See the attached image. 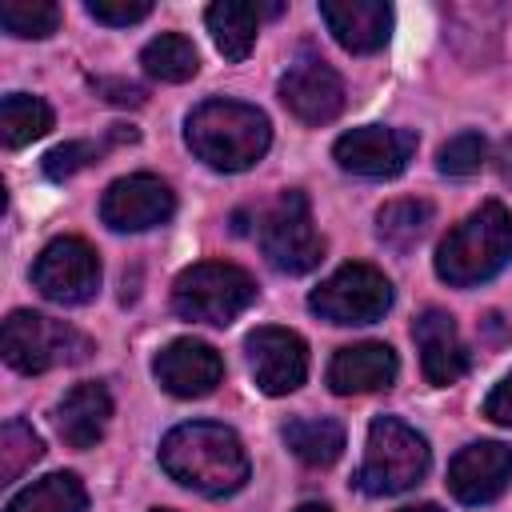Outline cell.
I'll use <instances>...</instances> for the list:
<instances>
[{"label": "cell", "instance_id": "cell-32", "mask_svg": "<svg viewBox=\"0 0 512 512\" xmlns=\"http://www.w3.org/2000/svg\"><path fill=\"white\" fill-rule=\"evenodd\" d=\"M96 92H104V100L112 104H124V108H140L144 104V88L128 84V80H92Z\"/></svg>", "mask_w": 512, "mask_h": 512}, {"label": "cell", "instance_id": "cell-17", "mask_svg": "<svg viewBox=\"0 0 512 512\" xmlns=\"http://www.w3.org/2000/svg\"><path fill=\"white\" fill-rule=\"evenodd\" d=\"M320 20L344 52H380L392 36V8L384 0H320Z\"/></svg>", "mask_w": 512, "mask_h": 512}, {"label": "cell", "instance_id": "cell-4", "mask_svg": "<svg viewBox=\"0 0 512 512\" xmlns=\"http://www.w3.org/2000/svg\"><path fill=\"white\" fill-rule=\"evenodd\" d=\"M428 464H432L428 440L412 424H404L396 416H380L368 428L356 484L368 496H400L428 476Z\"/></svg>", "mask_w": 512, "mask_h": 512}, {"label": "cell", "instance_id": "cell-25", "mask_svg": "<svg viewBox=\"0 0 512 512\" xmlns=\"http://www.w3.org/2000/svg\"><path fill=\"white\" fill-rule=\"evenodd\" d=\"M432 224V204L428 200H388L380 212H376V236L392 248V252H408L412 244L424 240Z\"/></svg>", "mask_w": 512, "mask_h": 512}, {"label": "cell", "instance_id": "cell-11", "mask_svg": "<svg viewBox=\"0 0 512 512\" xmlns=\"http://www.w3.org/2000/svg\"><path fill=\"white\" fill-rule=\"evenodd\" d=\"M416 156V132L408 128H384V124H364L344 132L332 144V160L364 180H392L408 168V160Z\"/></svg>", "mask_w": 512, "mask_h": 512}, {"label": "cell", "instance_id": "cell-34", "mask_svg": "<svg viewBox=\"0 0 512 512\" xmlns=\"http://www.w3.org/2000/svg\"><path fill=\"white\" fill-rule=\"evenodd\" d=\"M400 512H444V508H436V504H412V508H400Z\"/></svg>", "mask_w": 512, "mask_h": 512}, {"label": "cell", "instance_id": "cell-33", "mask_svg": "<svg viewBox=\"0 0 512 512\" xmlns=\"http://www.w3.org/2000/svg\"><path fill=\"white\" fill-rule=\"evenodd\" d=\"M496 172H500L504 184H512V136H504L496 144Z\"/></svg>", "mask_w": 512, "mask_h": 512}, {"label": "cell", "instance_id": "cell-18", "mask_svg": "<svg viewBox=\"0 0 512 512\" xmlns=\"http://www.w3.org/2000/svg\"><path fill=\"white\" fill-rule=\"evenodd\" d=\"M400 376V360L384 340H360L344 344L332 364H328V388L336 396H360V392H380L392 388Z\"/></svg>", "mask_w": 512, "mask_h": 512}, {"label": "cell", "instance_id": "cell-22", "mask_svg": "<svg viewBox=\"0 0 512 512\" xmlns=\"http://www.w3.org/2000/svg\"><path fill=\"white\" fill-rule=\"evenodd\" d=\"M84 508H88V492L76 472H48L4 504V512H84Z\"/></svg>", "mask_w": 512, "mask_h": 512}, {"label": "cell", "instance_id": "cell-2", "mask_svg": "<svg viewBox=\"0 0 512 512\" xmlns=\"http://www.w3.org/2000/svg\"><path fill=\"white\" fill-rule=\"evenodd\" d=\"M184 144L200 164L216 172H248L252 164L264 160L272 144V124L256 104L212 96L188 112Z\"/></svg>", "mask_w": 512, "mask_h": 512}, {"label": "cell", "instance_id": "cell-24", "mask_svg": "<svg viewBox=\"0 0 512 512\" xmlns=\"http://www.w3.org/2000/svg\"><path fill=\"white\" fill-rule=\"evenodd\" d=\"M48 128H52V108L40 96L8 92L0 100V140H4V148H24V144L48 136Z\"/></svg>", "mask_w": 512, "mask_h": 512}, {"label": "cell", "instance_id": "cell-21", "mask_svg": "<svg viewBox=\"0 0 512 512\" xmlns=\"http://www.w3.org/2000/svg\"><path fill=\"white\" fill-rule=\"evenodd\" d=\"M284 444L308 468H328L344 452V424L328 420V416H300V420L284 424Z\"/></svg>", "mask_w": 512, "mask_h": 512}, {"label": "cell", "instance_id": "cell-36", "mask_svg": "<svg viewBox=\"0 0 512 512\" xmlns=\"http://www.w3.org/2000/svg\"><path fill=\"white\" fill-rule=\"evenodd\" d=\"M152 512H168V508H152Z\"/></svg>", "mask_w": 512, "mask_h": 512}, {"label": "cell", "instance_id": "cell-8", "mask_svg": "<svg viewBox=\"0 0 512 512\" xmlns=\"http://www.w3.org/2000/svg\"><path fill=\"white\" fill-rule=\"evenodd\" d=\"M308 308L328 324H376L392 308V280L372 264H340L320 288H312Z\"/></svg>", "mask_w": 512, "mask_h": 512}, {"label": "cell", "instance_id": "cell-28", "mask_svg": "<svg viewBox=\"0 0 512 512\" xmlns=\"http://www.w3.org/2000/svg\"><path fill=\"white\" fill-rule=\"evenodd\" d=\"M484 160H488V144H484L480 132H456L436 152V168L444 176H472V172H480Z\"/></svg>", "mask_w": 512, "mask_h": 512}, {"label": "cell", "instance_id": "cell-19", "mask_svg": "<svg viewBox=\"0 0 512 512\" xmlns=\"http://www.w3.org/2000/svg\"><path fill=\"white\" fill-rule=\"evenodd\" d=\"M112 420V396L100 380H84L76 388L64 392V400L56 404V432L68 448H96L100 436L108 432Z\"/></svg>", "mask_w": 512, "mask_h": 512}, {"label": "cell", "instance_id": "cell-10", "mask_svg": "<svg viewBox=\"0 0 512 512\" xmlns=\"http://www.w3.org/2000/svg\"><path fill=\"white\" fill-rule=\"evenodd\" d=\"M276 92H280V104L300 124H312V128L332 124L344 112V80H340V72L324 56H316L308 48L288 64V72L280 76Z\"/></svg>", "mask_w": 512, "mask_h": 512}, {"label": "cell", "instance_id": "cell-14", "mask_svg": "<svg viewBox=\"0 0 512 512\" xmlns=\"http://www.w3.org/2000/svg\"><path fill=\"white\" fill-rule=\"evenodd\" d=\"M152 376L168 396L200 400L224 380V360H220V352L212 344L192 340V336H176L156 352Z\"/></svg>", "mask_w": 512, "mask_h": 512}, {"label": "cell", "instance_id": "cell-3", "mask_svg": "<svg viewBox=\"0 0 512 512\" xmlns=\"http://www.w3.org/2000/svg\"><path fill=\"white\" fill-rule=\"evenodd\" d=\"M512 264V212L500 200L468 212L436 248V276L452 288H476Z\"/></svg>", "mask_w": 512, "mask_h": 512}, {"label": "cell", "instance_id": "cell-23", "mask_svg": "<svg viewBox=\"0 0 512 512\" xmlns=\"http://www.w3.org/2000/svg\"><path fill=\"white\" fill-rule=\"evenodd\" d=\"M140 64L160 84H184V80H192L200 72V52L184 32H160V36H152L144 44Z\"/></svg>", "mask_w": 512, "mask_h": 512}, {"label": "cell", "instance_id": "cell-1", "mask_svg": "<svg viewBox=\"0 0 512 512\" xmlns=\"http://www.w3.org/2000/svg\"><path fill=\"white\" fill-rule=\"evenodd\" d=\"M160 468L180 488H192L200 496H232L252 476L244 440L212 420L176 424L160 440Z\"/></svg>", "mask_w": 512, "mask_h": 512}, {"label": "cell", "instance_id": "cell-5", "mask_svg": "<svg viewBox=\"0 0 512 512\" xmlns=\"http://www.w3.org/2000/svg\"><path fill=\"white\" fill-rule=\"evenodd\" d=\"M252 304H256V280L224 260H200L184 268L172 284V312L180 320L224 328Z\"/></svg>", "mask_w": 512, "mask_h": 512}, {"label": "cell", "instance_id": "cell-26", "mask_svg": "<svg viewBox=\"0 0 512 512\" xmlns=\"http://www.w3.org/2000/svg\"><path fill=\"white\" fill-rule=\"evenodd\" d=\"M0 28L16 40H48L60 28V8L52 0H4Z\"/></svg>", "mask_w": 512, "mask_h": 512}, {"label": "cell", "instance_id": "cell-7", "mask_svg": "<svg viewBox=\"0 0 512 512\" xmlns=\"http://www.w3.org/2000/svg\"><path fill=\"white\" fill-rule=\"evenodd\" d=\"M260 248L268 264L284 276H304L324 260V240L312 224V204L300 188H288L272 200L260 220Z\"/></svg>", "mask_w": 512, "mask_h": 512}, {"label": "cell", "instance_id": "cell-16", "mask_svg": "<svg viewBox=\"0 0 512 512\" xmlns=\"http://www.w3.org/2000/svg\"><path fill=\"white\" fill-rule=\"evenodd\" d=\"M412 340H416L420 368H424L428 384L448 388L468 372V348L460 340L456 320L444 308H424L412 324Z\"/></svg>", "mask_w": 512, "mask_h": 512}, {"label": "cell", "instance_id": "cell-27", "mask_svg": "<svg viewBox=\"0 0 512 512\" xmlns=\"http://www.w3.org/2000/svg\"><path fill=\"white\" fill-rule=\"evenodd\" d=\"M40 456H44V440L32 432V424L8 420L4 432H0V480L12 484V480L24 476Z\"/></svg>", "mask_w": 512, "mask_h": 512}, {"label": "cell", "instance_id": "cell-29", "mask_svg": "<svg viewBox=\"0 0 512 512\" xmlns=\"http://www.w3.org/2000/svg\"><path fill=\"white\" fill-rule=\"evenodd\" d=\"M104 148H108V144H96V140H64V144H56V148L44 156V176H48V180H68V176H76L80 168L96 164Z\"/></svg>", "mask_w": 512, "mask_h": 512}, {"label": "cell", "instance_id": "cell-13", "mask_svg": "<svg viewBox=\"0 0 512 512\" xmlns=\"http://www.w3.org/2000/svg\"><path fill=\"white\" fill-rule=\"evenodd\" d=\"M244 352H248V372L264 396H288L308 376V344L292 328L264 324L248 332Z\"/></svg>", "mask_w": 512, "mask_h": 512}, {"label": "cell", "instance_id": "cell-31", "mask_svg": "<svg viewBox=\"0 0 512 512\" xmlns=\"http://www.w3.org/2000/svg\"><path fill=\"white\" fill-rule=\"evenodd\" d=\"M484 416H488L492 424H500V428H512V372L488 392V400H484Z\"/></svg>", "mask_w": 512, "mask_h": 512}, {"label": "cell", "instance_id": "cell-9", "mask_svg": "<svg viewBox=\"0 0 512 512\" xmlns=\"http://www.w3.org/2000/svg\"><path fill=\"white\" fill-rule=\"evenodd\" d=\"M32 284L44 300L76 308L96 300L100 292V256L80 236H56L44 244V252L32 264Z\"/></svg>", "mask_w": 512, "mask_h": 512}, {"label": "cell", "instance_id": "cell-20", "mask_svg": "<svg viewBox=\"0 0 512 512\" xmlns=\"http://www.w3.org/2000/svg\"><path fill=\"white\" fill-rule=\"evenodd\" d=\"M204 24L212 32V44L224 60H244L256 48V32H260V8L244 4V0H220L204 12Z\"/></svg>", "mask_w": 512, "mask_h": 512}, {"label": "cell", "instance_id": "cell-15", "mask_svg": "<svg viewBox=\"0 0 512 512\" xmlns=\"http://www.w3.org/2000/svg\"><path fill=\"white\" fill-rule=\"evenodd\" d=\"M512 484V448L500 440L464 444L448 464V492L460 504H492Z\"/></svg>", "mask_w": 512, "mask_h": 512}, {"label": "cell", "instance_id": "cell-35", "mask_svg": "<svg viewBox=\"0 0 512 512\" xmlns=\"http://www.w3.org/2000/svg\"><path fill=\"white\" fill-rule=\"evenodd\" d=\"M296 512H332V508H328V504H300Z\"/></svg>", "mask_w": 512, "mask_h": 512}, {"label": "cell", "instance_id": "cell-12", "mask_svg": "<svg viewBox=\"0 0 512 512\" xmlns=\"http://www.w3.org/2000/svg\"><path fill=\"white\" fill-rule=\"evenodd\" d=\"M172 212H176V192L152 172L120 176L100 196V220L112 232H148L156 224H168Z\"/></svg>", "mask_w": 512, "mask_h": 512}, {"label": "cell", "instance_id": "cell-30", "mask_svg": "<svg viewBox=\"0 0 512 512\" xmlns=\"http://www.w3.org/2000/svg\"><path fill=\"white\" fill-rule=\"evenodd\" d=\"M84 8H88L92 20H100L108 28H128V24H140L152 12V0H88Z\"/></svg>", "mask_w": 512, "mask_h": 512}, {"label": "cell", "instance_id": "cell-6", "mask_svg": "<svg viewBox=\"0 0 512 512\" xmlns=\"http://www.w3.org/2000/svg\"><path fill=\"white\" fill-rule=\"evenodd\" d=\"M0 352H4L8 368L24 372V376H40L48 368L88 360L92 340L84 332H76L72 324H64V320H52V316L32 312V308H16L4 320Z\"/></svg>", "mask_w": 512, "mask_h": 512}]
</instances>
